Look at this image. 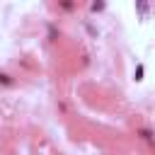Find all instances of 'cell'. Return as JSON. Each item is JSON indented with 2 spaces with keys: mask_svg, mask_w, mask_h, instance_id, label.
Listing matches in <instances>:
<instances>
[{
  "mask_svg": "<svg viewBox=\"0 0 155 155\" xmlns=\"http://www.w3.org/2000/svg\"><path fill=\"white\" fill-rule=\"evenodd\" d=\"M12 82H15V80H12V78H10L7 73H0V85H7V87H10Z\"/></svg>",
  "mask_w": 155,
  "mask_h": 155,
  "instance_id": "2",
  "label": "cell"
},
{
  "mask_svg": "<svg viewBox=\"0 0 155 155\" xmlns=\"http://www.w3.org/2000/svg\"><path fill=\"white\" fill-rule=\"evenodd\" d=\"M138 136L145 140V143H153V131L148 128V126H143V128H138Z\"/></svg>",
  "mask_w": 155,
  "mask_h": 155,
  "instance_id": "1",
  "label": "cell"
}]
</instances>
